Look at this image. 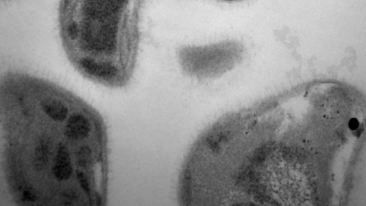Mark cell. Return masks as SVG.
I'll use <instances>...</instances> for the list:
<instances>
[{"label": "cell", "instance_id": "6da1fadb", "mask_svg": "<svg viewBox=\"0 0 366 206\" xmlns=\"http://www.w3.org/2000/svg\"><path fill=\"white\" fill-rule=\"evenodd\" d=\"M1 170L12 201L25 206H104L108 136L101 115L48 80H1Z\"/></svg>", "mask_w": 366, "mask_h": 206}, {"label": "cell", "instance_id": "7a4b0ae2", "mask_svg": "<svg viewBox=\"0 0 366 206\" xmlns=\"http://www.w3.org/2000/svg\"><path fill=\"white\" fill-rule=\"evenodd\" d=\"M236 52L237 49L231 43L188 47L180 50L179 60L188 75L206 78L218 72Z\"/></svg>", "mask_w": 366, "mask_h": 206}, {"label": "cell", "instance_id": "3957f363", "mask_svg": "<svg viewBox=\"0 0 366 206\" xmlns=\"http://www.w3.org/2000/svg\"><path fill=\"white\" fill-rule=\"evenodd\" d=\"M358 126V122L357 121L356 119L354 118V119H352L350 122H349V127L352 129V130H354V129H356Z\"/></svg>", "mask_w": 366, "mask_h": 206}]
</instances>
